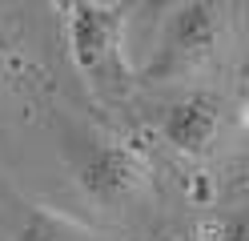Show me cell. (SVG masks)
I'll return each instance as SVG.
<instances>
[{"label": "cell", "instance_id": "6da1fadb", "mask_svg": "<svg viewBox=\"0 0 249 241\" xmlns=\"http://www.w3.org/2000/svg\"><path fill=\"white\" fill-rule=\"evenodd\" d=\"M229 44H233V16L225 4H213V0L173 4L169 16L161 20L153 56L145 64V80L149 85L197 80L221 64Z\"/></svg>", "mask_w": 249, "mask_h": 241}, {"label": "cell", "instance_id": "8992f818", "mask_svg": "<svg viewBox=\"0 0 249 241\" xmlns=\"http://www.w3.org/2000/svg\"><path fill=\"white\" fill-rule=\"evenodd\" d=\"M213 237H217V241H245V221H241V213L217 217V221H213Z\"/></svg>", "mask_w": 249, "mask_h": 241}, {"label": "cell", "instance_id": "277c9868", "mask_svg": "<svg viewBox=\"0 0 249 241\" xmlns=\"http://www.w3.org/2000/svg\"><path fill=\"white\" fill-rule=\"evenodd\" d=\"M233 125V101L221 89L189 85L177 96H169L157 112V133L181 157H213Z\"/></svg>", "mask_w": 249, "mask_h": 241}, {"label": "cell", "instance_id": "7a4b0ae2", "mask_svg": "<svg viewBox=\"0 0 249 241\" xmlns=\"http://www.w3.org/2000/svg\"><path fill=\"white\" fill-rule=\"evenodd\" d=\"M65 161L76 189L101 209H121L141 201L153 185V165L149 157L105 129L89 125H69L65 129Z\"/></svg>", "mask_w": 249, "mask_h": 241}, {"label": "cell", "instance_id": "5b68a950", "mask_svg": "<svg viewBox=\"0 0 249 241\" xmlns=\"http://www.w3.org/2000/svg\"><path fill=\"white\" fill-rule=\"evenodd\" d=\"M17 241H97V237L65 213H53L44 205H24L20 225H17Z\"/></svg>", "mask_w": 249, "mask_h": 241}, {"label": "cell", "instance_id": "3957f363", "mask_svg": "<svg viewBox=\"0 0 249 241\" xmlns=\"http://www.w3.org/2000/svg\"><path fill=\"white\" fill-rule=\"evenodd\" d=\"M65 37L69 53L92 85L121 89L124 85V48H129V16L133 4H101L81 0L65 8Z\"/></svg>", "mask_w": 249, "mask_h": 241}]
</instances>
